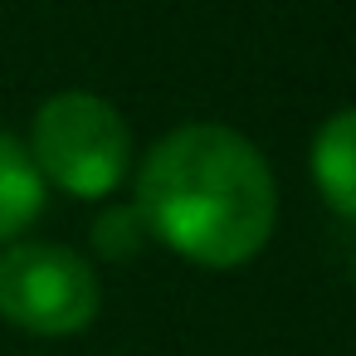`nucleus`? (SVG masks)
Listing matches in <instances>:
<instances>
[{"label":"nucleus","instance_id":"2","mask_svg":"<svg viewBox=\"0 0 356 356\" xmlns=\"http://www.w3.org/2000/svg\"><path fill=\"white\" fill-rule=\"evenodd\" d=\"M127 152H132V132L122 113L98 93H59L35 118L30 156L40 176H49L59 191L79 200H98L118 191L127 171Z\"/></svg>","mask_w":356,"mask_h":356},{"label":"nucleus","instance_id":"5","mask_svg":"<svg viewBox=\"0 0 356 356\" xmlns=\"http://www.w3.org/2000/svg\"><path fill=\"white\" fill-rule=\"evenodd\" d=\"M44 205V176L30 156V147H20L10 132H0V244L10 234H20Z\"/></svg>","mask_w":356,"mask_h":356},{"label":"nucleus","instance_id":"1","mask_svg":"<svg viewBox=\"0 0 356 356\" xmlns=\"http://www.w3.org/2000/svg\"><path fill=\"white\" fill-rule=\"evenodd\" d=\"M147 234L205 268H234L268 244L278 195L259 147L229 127L191 122L161 137L137 171Z\"/></svg>","mask_w":356,"mask_h":356},{"label":"nucleus","instance_id":"6","mask_svg":"<svg viewBox=\"0 0 356 356\" xmlns=\"http://www.w3.org/2000/svg\"><path fill=\"white\" fill-rule=\"evenodd\" d=\"M93 244H98L103 259H127V254H137V249L147 244V225H142L137 205H118V210L98 215V225H93Z\"/></svg>","mask_w":356,"mask_h":356},{"label":"nucleus","instance_id":"4","mask_svg":"<svg viewBox=\"0 0 356 356\" xmlns=\"http://www.w3.org/2000/svg\"><path fill=\"white\" fill-rule=\"evenodd\" d=\"M312 181L337 215L356 220V108L332 113L312 137Z\"/></svg>","mask_w":356,"mask_h":356},{"label":"nucleus","instance_id":"3","mask_svg":"<svg viewBox=\"0 0 356 356\" xmlns=\"http://www.w3.org/2000/svg\"><path fill=\"white\" fill-rule=\"evenodd\" d=\"M0 317L35 337L83 332L98 317V273L64 244H10L0 254Z\"/></svg>","mask_w":356,"mask_h":356}]
</instances>
